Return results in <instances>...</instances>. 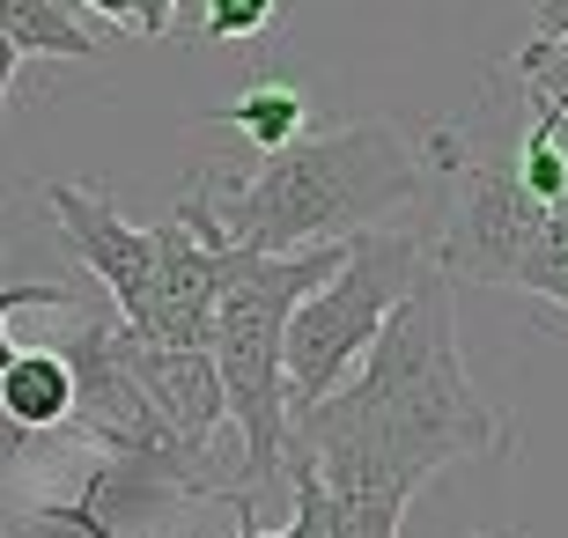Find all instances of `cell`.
<instances>
[{
    "label": "cell",
    "mask_w": 568,
    "mask_h": 538,
    "mask_svg": "<svg viewBox=\"0 0 568 538\" xmlns=\"http://www.w3.org/2000/svg\"><path fill=\"white\" fill-rule=\"evenodd\" d=\"M281 450H303L325 487H384L406 501L458 457H503L509 420L480 398L458 347V281L422 266L355 376L288 414Z\"/></svg>",
    "instance_id": "6da1fadb"
},
{
    "label": "cell",
    "mask_w": 568,
    "mask_h": 538,
    "mask_svg": "<svg viewBox=\"0 0 568 538\" xmlns=\"http://www.w3.org/2000/svg\"><path fill=\"white\" fill-rule=\"evenodd\" d=\"M422 177L428 163L406 141V125L355 119L333 133H303L281 155H258V170H236L222 200L207 177V207L236 251L281 258V251H317L384 229V214L422 200Z\"/></svg>",
    "instance_id": "7a4b0ae2"
},
{
    "label": "cell",
    "mask_w": 568,
    "mask_h": 538,
    "mask_svg": "<svg viewBox=\"0 0 568 538\" xmlns=\"http://www.w3.org/2000/svg\"><path fill=\"white\" fill-rule=\"evenodd\" d=\"M347 244H317V251H281V258H258V251L230 244V266H222V295H214L207 317V362L222 376V398H230V428L236 450H244V487L281 479V443H288V392H281V332L288 311L339 266Z\"/></svg>",
    "instance_id": "3957f363"
},
{
    "label": "cell",
    "mask_w": 568,
    "mask_h": 538,
    "mask_svg": "<svg viewBox=\"0 0 568 538\" xmlns=\"http://www.w3.org/2000/svg\"><path fill=\"white\" fill-rule=\"evenodd\" d=\"M422 266H428V251L406 229H362V236H347L339 266L295 303L288 332H281V392H288V414L311 406V398H325L339 376L355 369L362 347L377 339V325L392 317V303L422 281Z\"/></svg>",
    "instance_id": "277c9868"
},
{
    "label": "cell",
    "mask_w": 568,
    "mask_h": 538,
    "mask_svg": "<svg viewBox=\"0 0 568 538\" xmlns=\"http://www.w3.org/2000/svg\"><path fill=\"white\" fill-rule=\"evenodd\" d=\"M38 200L52 207L67 251H74V266L97 273V288L111 295L119 332H133L141 325V303H148V258H155V251H148V229H133L97 185H38Z\"/></svg>",
    "instance_id": "5b68a950"
},
{
    "label": "cell",
    "mask_w": 568,
    "mask_h": 538,
    "mask_svg": "<svg viewBox=\"0 0 568 538\" xmlns=\"http://www.w3.org/2000/svg\"><path fill=\"white\" fill-rule=\"evenodd\" d=\"M119 347H126L133 384L148 392V406L163 414V428L178 435L185 450H214L222 435H236L207 347H155V339H133V332H119Z\"/></svg>",
    "instance_id": "8992f818"
},
{
    "label": "cell",
    "mask_w": 568,
    "mask_h": 538,
    "mask_svg": "<svg viewBox=\"0 0 568 538\" xmlns=\"http://www.w3.org/2000/svg\"><path fill=\"white\" fill-rule=\"evenodd\" d=\"M74 414V376L60 347H16L0 362V420L22 435H60Z\"/></svg>",
    "instance_id": "52a82bcc"
},
{
    "label": "cell",
    "mask_w": 568,
    "mask_h": 538,
    "mask_svg": "<svg viewBox=\"0 0 568 538\" xmlns=\"http://www.w3.org/2000/svg\"><path fill=\"white\" fill-rule=\"evenodd\" d=\"M0 38L16 60H104V38L67 0H0Z\"/></svg>",
    "instance_id": "ba28073f"
},
{
    "label": "cell",
    "mask_w": 568,
    "mask_h": 538,
    "mask_svg": "<svg viewBox=\"0 0 568 538\" xmlns=\"http://www.w3.org/2000/svg\"><path fill=\"white\" fill-rule=\"evenodd\" d=\"M200 125H236L258 155H281L288 141H303V133H311V97H303L295 82H258V89H244L236 104L200 111Z\"/></svg>",
    "instance_id": "9c48e42d"
},
{
    "label": "cell",
    "mask_w": 568,
    "mask_h": 538,
    "mask_svg": "<svg viewBox=\"0 0 568 538\" xmlns=\"http://www.w3.org/2000/svg\"><path fill=\"white\" fill-rule=\"evenodd\" d=\"M333 495V538H399L406 531V495L384 487H325Z\"/></svg>",
    "instance_id": "30bf717a"
},
{
    "label": "cell",
    "mask_w": 568,
    "mask_h": 538,
    "mask_svg": "<svg viewBox=\"0 0 568 538\" xmlns=\"http://www.w3.org/2000/svg\"><path fill=\"white\" fill-rule=\"evenodd\" d=\"M274 16H281V0H200V30L214 44H258L274 30Z\"/></svg>",
    "instance_id": "8fae6325"
},
{
    "label": "cell",
    "mask_w": 568,
    "mask_h": 538,
    "mask_svg": "<svg viewBox=\"0 0 568 538\" xmlns=\"http://www.w3.org/2000/svg\"><path fill=\"white\" fill-rule=\"evenodd\" d=\"M509 74L525 82V104H547L568 119V60H554L547 44H525L517 60H509Z\"/></svg>",
    "instance_id": "7c38bea8"
},
{
    "label": "cell",
    "mask_w": 568,
    "mask_h": 538,
    "mask_svg": "<svg viewBox=\"0 0 568 538\" xmlns=\"http://www.w3.org/2000/svg\"><path fill=\"white\" fill-rule=\"evenodd\" d=\"M22 311H74V303H67V288H44V281H8V288H0V362H8V354H16V317Z\"/></svg>",
    "instance_id": "4fadbf2b"
},
{
    "label": "cell",
    "mask_w": 568,
    "mask_h": 538,
    "mask_svg": "<svg viewBox=\"0 0 568 538\" xmlns=\"http://www.w3.org/2000/svg\"><path fill=\"white\" fill-rule=\"evenodd\" d=\"M133 30L141 38H170L178 30V0H133Z\"/></svg>",
    "instance_id": "5bb4252c"
},
{
    "label": "cell",
    "mask_w": 568,
    "mask_h": 538,
    "mask_svg": "<svg viewBox=\"0 0 568 538\" xmlns=\"http://www.w3.org/2000/svg\"><path fill=\"white\" fill-rule=\"evenodd\" d=\"M568 38V0H531V44Z\"/></svg>",
    "instance_id": "9a60e30c"
},
{
    "label": "cell",
    "mask_w": 568,
    "mask_h": 538,
    "mask_svg": "<svg viewBox=\"0 0 568 538\" xmlns=\"http://www.w3.org/2000/svg\"><path fill=\"white\" fill-rule=\"evenodd\" d=\"M82 8L104 22V30H133V0H82Z\"/></svg>",
    "instance_id": "2e32d148"
},
{
    "label": "cell",
    "mask_w": 568,
    "mask_h": 538,
    "mask_svg": "<svg viewBox=\"0 0 568 538\" xmlns=\"http://www.w3.org/2000/svg\"><path fill=\"white\" fill-rule=\"evenodd\" d=\"M525 111H531L539 125H547V141L561 148V163H568V119H561V111H547V104H525Z\"/></svg>",
    "instance_id": "e0dca14e"
},
{
    "label": "cell",
    "mask_w": 568,
    "mask_h": 538,
    "mask_svg": "<svg viewBox=\"0 0 568 538\" xmlns=\"http://www.w3.org/2000/svg\"><path fill=\"white\" fill-rule=\"evenodd\" d=\"M16 44H8V38H0V104H8V89H16Z\"/></svg>",
    "instance_id": "ac0fdd59"
},
{
    "label": "cell",
    "mask_w": 568,
    "mask_h": 538,
    "mask_svg": "<svg viewBox=\"0 0 568 538\" xmlns=\"http://www.w3.org/2000/svg\"><path fill=\"white\" fill-rule=\"evenodd\" d=\"M38 524H44V531H60V538H74V531H67V524H52V517H44V509H38Z\"/></svg>",
    "instance_id": "d6986e66"
},
{
    "label": "cell",
    "mask_w": 568,
    "mask_h": 538,
    "mask_svg": "<svg viewBox=\"0 0 568 538\" xmlns=\"http://www.w3.org/2000/svg\"><path fill=\"white\" fill-rule=\"evenodd\" d=\"M0 266H8V251H0Z\"/></svg>",
    "instance_id": "ffe728a7"
}]
</instances>
